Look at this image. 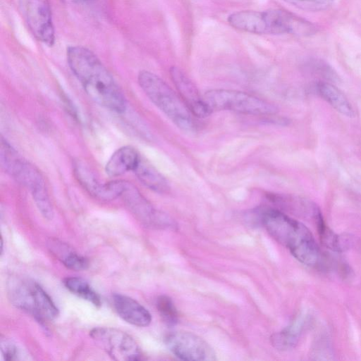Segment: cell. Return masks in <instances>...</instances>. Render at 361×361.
Masks as SVG:
<instances>
[{
	"mask_svg": "<svg viewBox=\"0 0 361 361\" xmlns=\"http://www.w3.org/2000/svg\"><path fill=\"white\" fill-rule=\"evenodd\" d=\"M20 6L35 37L48 46L54 45L55 32L49 0H20Z\"/></svg>",
	"mask_w": 361,
	"mask_h": 361,
	"instance_id": "obj_10",
	"label": "cell"
},
{
	"mask_svg": "<svg viewBox=\"0 0 361 361\" xmlns=\"http://www.w3.org/2000/svg\"><path fill=\"white\" fill-rule=\"evenodd\" d=\"M73 167L78 182L91 195L99 199L104 183L99 182L94 172L84 163L76 161Z\"/></svg>",
	"mask_w": 361,
	"mask_h": 361,
	"instance_id": "obj_19",
	"label": "cell"
},
{
	"mask_svg": "<svg viewBox=\"0 0 361 361\" xmlns=\"http://www.w3.org/2000/svg\"><path fill=\"white\" fill-rule=\"evenodd\" d=\"M300 9L308 11H319L327 8L334 0H283Z\"/></svg>",
	"mask_w": 361,
	"mask_h": 361,
	"instance_id": "obj_24",
	"label": "cell"
},
{
	"mask_svg": "<svg viewBox=\"0 0 361 361\" xmlns=\"http://www.w3.org/2000/svg\"><path fill=\"white\" fill-rule=\"evenodd\" d=\"M63 284L73 294L96 307L101 306L100 297L84 279L79 277H67L63 280Z\"/></svg>",
	"mask_w": 361,
	"mask_h": 361,
	"instance_id": "obj_21",
	"label": "cell"
},
{
	"mask_svg": "<svg viewBox=\"0 0 361 361\" xmlns=\"http://www.w3.org/2000/svg\"><path fill=\"white\" fill-rule=\"evenodd\" d=\"M1 352L4 360L8 361L27 360L25 351L13 340L8 338H1Z\"/></svg>",
	"mask_w": 361,
	"mask_h": 361,
	"instance_id": "obj_23",
	"label": "cell"
},
{
	"mask_svg": "<svg viewBox=\"0 0 361 361\" xmlns=\"http://www.w3.org/2000/svg\"><path fill=\"white\" fill-rule=\"evenodd\" d=\"M112 302L118 315L126 322L140 327L147 326L151 323V314L135 300L122 294H114Z\"/></svg>",
	"mask_w": 361,
	"mask_h": 361,
	"instance_id": "obj_13",
	"label": "cell"
},
{
	"mask_svg": "<svg viewBox=\"0 0 361 361\" xmlns=\"http://www.w3.org/2000/svg\"><path fill=\"white\" fill-rule=\"evenodd\" d=\"M8 293L14 306L30 314L39 322L52 321L59 315V310L51 297L32 280L12 279Z\"/></svg>",
	"mask_w": 361,
	"mask_h": 361,
	"instance_id": "obj_6",
	"label": "cell"
},
{
	"mask_svg": "<svg viewBox=\"0 0 361 361\" xmlns=\"http://www.w3.org/2000/svg\"><path fill=\"white\" fill-rule=\"evenodd\" d=\"M260 221L271 236L286 247L297 260L308 267L319 264V247L311 231L302 223L272 208L263 210Z\"/></svg>",
	"mask_w": 361,
	"mask_h": 361,
	"instance_id": "obj_2",
	"label": "cell"
},
{
	"mask_svg": "<svg viewBox=\"0 0 361 361\" xmlns=\"http://www.w3.org/2000/svg\"><path fill=\"white\" fill-rule=\"evenodd\" d=\"M68 66L94 102L116 113L125 111L126 99L113 76L97 56L82 46L66 51Z\"/></svg>",
	"mask_w": 361,
	"mask_h": 361,
	"instance_id": "obj_1",
	"label": "cell"
},
{
	"mask_svg": "<svg viewBox=\"0 0 361 361\" xmlns=\"http://www.w3.org/2000/svg\"><path fill=\"white\" fill-rule=\"evenodd\" d=\"M73 1L78 2V3H85V2L90 1V0H73Z\"/></svg>",
	"mask_w": 361,
	"mask_h": 361,
	"instance_id": "obj_26",
	"label": "cell"
},
{
	"mask_svg": "<svg viewBox=\"0 0 361 361\" xmlns=\"http://www.w3.org/2000/svg\"><path fill=\"white\" fill-rule=\"evenodd\" d=\"M121 197L136 218L145 225L164 227L173 224L169 216L156 210L130 183L126 182Z\"/></svg>",
	"mask_w": 361,
	"mask_h": 361,
	"instance_id": "obj_11",
	"label": "cell"
},
{
	"mask_svg": "<svg viewBox=\"0 0 361 361\" xmlns=\"http://www.w3.org/2000/svg\"><path fill=\"white\" fill-rule=\"evenodd\" d=\"M137 80L149 99L178 128L186 132L194 129L192 114L164 80L147 71H140Z\"/></svg>",
	"mask_w": 361,
	"mask_h": 361,
	"instance_id": "obj_5",
	"label": "cell"
},
{
	"mask_svg": "<svg viewBox=\"0 0 361 361\" xmlns=\"http://www.w3.org/2000/svg\"><path fill=\"white\" fill-rule=\"evenodd\" d=\"M170 75L180 99L192 116L203 118L210 115L212 110L200 95L194 82L180 68L172 66Z\"/></svg>",
	"mask_w": 361,
	"mask_h": 361,
	"instance_id": "obj_12",
	"label": "cell"
},
{
	"mask_svg": "<svg viewBox=\"0 0 361 361\" xmlns=\"http://www.w3.org/2000/svg\"><path fill=\"white\" fill-rule=\"evenodd\" d=\"M312 356L314 360H331L333 352L326 339H319L316 341L312 350Z\"/></svg>",
	"mask_w": 361,
	"mask_h": 361,
	"instance_id": "obj_25",
	"label": "cell"
},
{
	"mask_svg": "<svg viewBox=\"0 0 361 361\" xmlns=\"http://www.w3.org/2000/svg\"><path fill=\"white\" fill-rule=\"evenodd\" d=\"M51 247L67 268L74 271H82L88 268V260L74 250H70L66 245L56 243Z\"/></svg>",
	"mask_w": 361,
	"mask_h": 361,
	"instance_id": "obj_20",
	"label": "cell"
},
{
	"mask_svg": "<svg viewBox=\"0 0 361 361\" xmlns=\"http://www.w3.org/2000/svg\"><path fill=\"white\" fill-rule=\"evenodd\" d=\"M140 156L131 146H123L116 150L105 166L106 173L116 177L130 171H133L137 166Z\"/></svg>",
	"mask_w": 361,
	"mask_h": 361,
	"instance_id": "obj_14",
	"label": "cell"
},
{
	"mask_svg": "<svg viewBox=\"0 0 361 361\" xmlns=\"http://www.w3.org/2000/svg\"><path fill=\"white\" fill-rule=\"evenodd\" d=\"M227 20L233 28L256 35H307L314 28L310 22L283 9L236 11Z\"/></svg>",
	"mask_w": 361,
	"mask_h": 361,
	"instance_id": "obj_3",
	"label": "cell"
},
{
	"mask_svg": "<svg viewBox=\"0 0 361 361\" xmlns=\"http://www.w3.org/2000/svg\"><path fill=\"white\" fill-rule=\"evenodd\" d=\"M90 336L95 344L113 360L134 361L142 359V353L136 341L120 329L95 327L90 331Z\"/></svg>",
	"mask_w": 361,
	"mask_h": 361,
	"instance_id": "obj_8",
	"label": "cell"
},
{
	"mask_svg": "<svg viewBox=\"0 0 361 361\" xmlns=\"http://www.w3.org/2000/svg\"><path fill=\"white\" fill-rule=\"evenodd\" d=\"M315 225L322 243L328 249L334 252H342L353 246V237L350 234L335 233L326 225L323 216L317 220Z\"/></svg>",
	"mask_w": 361,
	"mask_h": 361,
	"instance_id": "obj_17",
	"label": "cell"
},
{
	"mask_svg": "<svg viewBox=\"0 0 361 361\" xmlns=\"http://www.w3.org/2000/svg\"><path fill=\"white\" fill-rule=\"evenodd\" d=\"M1 165L4 170L18 183L26 187L42 215L51 219L53 207L45 181L39 171L22 157L18 152L1 137L0 149Z\"/></svg>",
	"mask_w": 361,
	"mask_h": 361,
	"instance_id": "obj_4",
	"label": "cell"
},
{
	"mask_svg": "<svg viewBox=\"0 0 361 361\" xmlns=\"http://www.w3.org/2000/svg\"><path fill=\"white\" fill-rule=\"evenodd\" d=\"M138 180L149 189L165 194L170 190V185L165 177L147 161L140 158L133 171Z\"/></svg>",
	"mask_w": 361,
	"mask_h": 361,
	"instance_id": "obj_16",
	"label": "cell"
},
{
	"mask_svg": "<svg viewBox=\"0 0 361 361\" xmlns=\"http://www.w3.org/2000/svg\"><path fill=\"white\" fill-rule=\"evenodd\" d=\"M203 97L212 111H230L254 116L274 115L278 112V108L269 102L238 90H209Z\"/></svg>",
	"mask_w": 361,
	"mask_h": 361,
	"instance_id": "obj_7",
	"label": "cell"
},
{
	"mask_svg": "<svg viewBox=\"0 0 361 361\" xmlns=\"http://www.w3.org/2000/svg\"><path fill=\"white\" fill-rule=\"evenodd\" d=\"M156 306L166 324L173 326L178 323V313L171 298L166 295H160L157 299Z\"/></svg>",
	"mask_w": 361,
	"mask_h": 361,
	"instance_id": "obj_22",
	"label": "cell"
},
{
	"mask_svg": "<svg viewBox=\"0 0 361 361\" xmlns=\"http://www.w3.org/2000/svg\"><path fill=\"white\" fill-rule=\"evenodd\" d=\"M165 343L169 350L183 360L214 361L216 353L212 346L197 335L185 331L169 333Z\"/></svg>",
	"mask_w": 361,
	"mask_h": 361,
	"instance_id": "obj_9",
	"label": "cell"
},
{
	"mask_svg": "<svg viewBox=\"0 0 361 361\" xmlns=\"http://www.w3.org/2000/svg\"><path fill=\"white\" fill-rule=\"evenodd\" d=\"M307 314H300L288 326L271 337V344L279 350H288L293 348L308 323Z\"/></svg>",
	"mask_w": 361,
	"mask_h": 361,
	"instance_id": "obj_15",
	"label": "cell"
},
{
	"mask_svg": "<svg viewBox=\"0 0 361 361\" xmlns=\"http://www.w3.org/2000/svg\"><path fill=\"white\" fill-rule=\"evenodd\" d=\"M320 96L338 112L347 117H353L355 111L343 93L334 85L319 82L317 85Z\"/></svg>",
	"mask_w": 361,
	"mask_h": 361,
	"instance_id": "obj_18",
	"label": "cell"
}]
</instances>
